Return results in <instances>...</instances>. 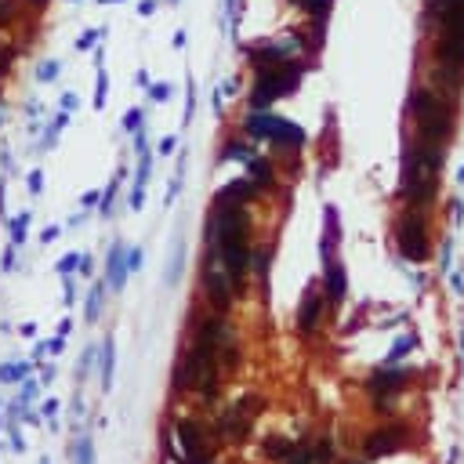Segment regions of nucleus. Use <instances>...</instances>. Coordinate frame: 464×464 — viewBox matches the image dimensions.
Returning a JSON list of instances; mask_svg holds the SVG:
<instances>
[{"label":"nucleus","instance_id":"nucleus-30","mask_svg":"<svg viewBox=\"0 0 464 464\" xmlns=\"http://www.w3.org/2000/svg\"><path fill=\"white\" fill-rule=\"evenodd\" d=\"M95 359H98V348H91V345H87V348H84V356H80V367H76V373L84 378V373H87V367H91Z\"/></svg>","mask_w":464,"mask_h":464},{"label":"nucleus","instance_id":"nucleus-36","mask_svg":"<svg viewBox=\"0 0 464 464\" xmlns=\"http://www.w3.org/2000/svg\"><path fill=\"white\" fill-rule=\"evenodd\" d=\"M152 98H156V102H167V98H171V87H167V84H156V87H152Z\"/></svg>","mask_w":464,"mask_h":464},{"label":"nucleus","instance_id":"nucleus-17","mask_svg":"<svg viewBox=\"0 0 464 464\" xmlns=\"http://www.w3.org/2000/svg\"><path fill=\"white\" fill-rule=\"evenodd\" d=\"M73 464H95V450H91V435H80V439L73 443Z\"/></svg>","mask_w":464,"mask_h":464},{"label":"nucleus","instance_id":"nucleus-42","mask_svg":"<svg viewBox=\"0 0 464 464\" xmlns=\"http://www.w3.org/2000/svg\"><path fill=\"white\" fill-rule=\"evenodd\" d=\"M95 40H98V33H87V36H80V44H76V47H80V51H84V47H91Z\"/></svg>","mask_w":464,"mask_h":464},{"label":"nucleus","instance_id":"nucleus-28","mask_svg":"<svg viewBox=\"0 0 464 464\" xmlns=\"http://www.w3.org/2000/svg\"><path fill=\"white\" fill-rule=\"evenodd\" d=\"M36 392H40V381L22 378V395H19V403H22V406H25V403H33V399H36Z\"/></svg>","mask_w":464,"mask_h":464},{"label":"nucleus","instance_id":"nucleus-20","mask_svg":"<svg viewBox=\"0 0 464 464\" xmlns=\"http://www.w3.org/2000/svg\"><path fill=\"white\" fill-rule=\"evenodd\" d=\"M178 272H182V240H178L174 251H171V265H167V276H163L167 287H174V283H178Z\"/></svg>","mask_w":464,"mask_h":464},{"label":"nucleus","instance_id":"nucleus-8","mask_svg":"<svg viewBox=\"0 0 464 464\" xmlns=\"http://www.w3.org/2000/svg\"><path fill=\"white\" fill-rule=\"evenodd\" d=\"M203 283H207L211 301H214L218 308H229L232 290H236V279L229 276V268L222 265V257H218L214 251H211V257H207V268H203Z\"/></svg>","mask_w":464,"mask_h":464},{"label":"nucleus","instance_id":"nucleus-6","mask_svg":"<svg viewBox=\"0 0 464 464\" xmlns=\"http://www.w3.org/2000/svg\"><path fill=\"white\" fill-rule=\"evenodd\" d=\"M247 131L257 135V138H272V141H279V146H298V141H305V131L298 124L279 120V116L262 113V109H254L247 116Z\"/></svg>","mask_w":464,"mask_h":464},{"label":"nucleus","instance_id":"nucleus-19","mask_svg":"<svg viewBox=\"0 0 464 464\" xmlns=\"http://www.w3.org/2000/svg\"><path fill=\"white\" fill-rule=\"evenodd\" d=\"M22 378H30V367L25 363H4L0 367V384H19Z\"/></svg>","mask_w":464,"mask_h":464},{"label":"nucleus","instance_id":"nucleus-1","mask_svg":"<svg viewBox=\"0 0 464 464\" xmlns=\"http://www.w3.org/2000/svg\"><path fill=\"white\" fill-rule=\"evenodd\" d=\"M207 243L211 251L222 257V265L229 268L232 279H240L247 272V262H251V243H247V214L236 211V207H218L211 225H207Z\"/></svg>","mask_w":464,"mask_h":464},{"label":"nucleus","instance_id":"nucleus-21","mask_svg":"<svg viewBox=\"0 0 464 464\" xmlns=\"http://www.w3.org/2000/svg\"><path fill=\"white\" fill-rule=\"evenodd\" d=\"M290 450H294V439H283V435L265 439V454H268V457H287Z\"/></svg>","mask_w":464,"mask_h":464},{"label":"nucleus","instance_id":"nucleus-33","mask_svg":"<svg viewBox=\"0 0 464 464\" xmlns=\"http://www.w3.org/2000/svg\"><path fill=\"white\" fill-rule=\"evenodd\" d=\"M138 124H141V109H131V113L124 116V127H127V131H138Z\"/></svg>","mask_w":464,"mask_h":464},{"label":"nucleus","instance_id":"nucleus-47","mask_svg":"<svg viewBox=\"0 0 464 464\" xmlns=\"http://www.w3.org/2000/svg\"><path fill=\"white\" fill-rule=\"evenodd\" d=\"M40 464H51V461H40Z\"/></svg>","mask_w":464,"mask_h":464},{"label":"nucleus","instance_id":"nucleus-26","mask_svg":"<svg viewBox=\"0 0 464 464\" xmlns=\"http://www.w3.org/2000/svg\"><path fill=\"white\" fill-rule=\"evenodd\" d=\"M298 4H301L312 19H323L327 11H330V0H298Z\"/></svg>","mask_w":464,"mask_h":464},{"label":"nucleus","instance_id":"nucleus-43","mask_svg":"<svg viewBox=\"0 0 464 464\" xmlns=\"http://www.w3.org/2000/svg\"><path fill=\"white\" fill-rule=\"evenodd\" d=\"M19 334H22V338H33V334H36V323H22Z\"/></svg>","mask_w":464,"mask_h":464},{"label":"nucleus","instance_id":"nucleus-5","mask_svg":"<svg viewBox=\"0 0 464 464\" xmlns=\"http://www.w3.org/2000/svg\"><path fill=\"white\" fill-rule=\"evenodd\" d=\"M294 84H298V66H283V69H272V73H262L254 84V95H251V106L254 109H268L276 98H283L287 91H294Z\"/></svg>","mask_w":464,"mask_h":464},{"label":"nucleus","instance_id":"nucleus-32","mask_svg":"<svg viewBox=\"0 0 464 464\" xmlns=\"http://www.w3.org/2000/svg\"><path fill=\"white\" fill-rule=\"evenodd\" d=\"M58 352H66V338H55L44 345V356H58Z\"/></svg>","mask_w":464,"mask_h":464},{"label":"nucleus","instance_id":"nucleus-25","mask_svg":"<svg viewBox=\"0 0 464 464\" xmlns=\"http://www.w3.org/2000/svg\"><path fill=\"white\" fill-rule=\"evenodd\" d=\"M410 348H414V338H410V334H403V338H399L395 345H392V352H388V363H399V359H403Z\"/></svg>","mask_w":464,"mask_h":464},{"label":"nucleus","instance_id":"nucleus-45","mask_svg":"<svg viewBox=\"0 0 464 464\" xmlns=\"http://www.w3.org/2000/svg\"><path fill=\"white\" fill-rule=\"evenodd\" d=\"M457 178H461V182H464V167H461V174H457Z\"/></svg>","mask_w":464,"mask_h":464},{"label":"nucleus","instance_id":"nucleus-16","mask_svg":"<svg viewBox=\"0 0 464 464\" xmlns=\"http://www.w3.org/2000/svg\"><path fill=\"white\" fill-rule=\"evenodd\" d=\"M98 359H102V388H109V384H113V338L102 341Z\"/></svg>","mask_w":464,"mask_h":464},{"label":"nucleus","instance_id":"nucleus-38","mask_svg":"<svg viewBox=\"0 0 464 464\" xmlns=\"http://www.w3.org/2000/svg\"><path fill=\"white\" fill-rule=\"evenodd\" d=\"M11 11H15V8H11V0H0V22L11 19Z\"/></svg>","mask_w":464,"mask_h":464},{"label":"nucleus","instance_id":"nucleus-34","mask_svg":"<svg viewBox=\"0 0 464 464\" xmlns=\"http://www.w3.org/2000/svg\"><path fill=\"white\" fill-rule=\"evenodd\" d=\"M55 73H58V62H47V66H40V80H55Z\"/></svg>","mask_w":464,"mask_h":464},{"label":"nucleus","instance_id":"nucleus-23","mask_svg":"<svg viewBox=\"0 0 464 464\" xmlns=\"http://www.w3.org/2000/svg\"><path fill=\"white\" fill-rule=\"evenodd\" d=\"M25 225H30V211L19 214V218H11V243H15V247L25 240Z\"/></svg>","mask_w":464,"mask_h":464},{"label":"nucleus","instance_id":"nucleus-31","mask_svg":"<svg viewBox=\"0 0 464 464\" xmlns=\"http://www.w3.org/2000/svg\"><path fill=\"white\" fill-rule=\"evenodd\" d=\"M25 185H30L33 196H40V189H44V174H40V171H33L30 178H25Z\"/></svg>","mask_w":464,"mask_h":464},{"label":"nucleus","instance_id":"nucleus-10","mask_svg":"<svg viewBox=\"0 0 464 464\" xmlns=\"http://www.w3.org/2000/svg\"><path fill=\"white\" fill-rule=\"evenodd\" d=\"M127 247L124 243H113V251H109V265H106V279H109V287L113 290H124V283H127Z\"/></svg>","mask_w":464,"mask_h":464},{"label":"nucleus","instance_id":"nucleus-40","mask_svg":"<svg viewBox=\"0 0 464 464\" xmlns=\"http://www.w3.org/2000/svg\"><path fill=\"white\" fill-rule=\"evenodd\" d=\"M80 203H84V207H87V211H91V207H95V203H98V192H84V200H80Z\"/></svg>","mask_w":464,"mask_h":464},{"label":"nucleus","instance_id":"nucleus-2","mask_svg":"<svg viewBox=\"0 0 464 464\" xmlns=\"http://www.w3.org/2000/svg\"><path fill=\"white\" fill-rule=\"evenodd\" d=\"M443 167V149L439 141L417 138V146L410 149L406 167H403V192L417 203H428L435 196V174Z\"/></svg>","mask_w":464,"mask_h":464},{"label":"nucleus","instance_id":"nucleus-27","mask_svg":"<svg viewBox=\"0 0 464 464\" xmlns=\"http://www.w3.org/2000/svg\"><path fill=\"white\" fill-rule=\"evenodd\" d=\"M222 160H243V163H247L251 152H247V146H236V141H229V146L222 149Z\"/></svg>","mask_w":464,"mask_h":464},{"label":"nucleus","instance_id":"nucleus-24","mask_svg":"<svg viewBox=\"0 0 464 464\" xmlns=\"http://www.w3.org/2000/svg\"><path fill=\"white\" fill-rule=\"evenodd\" d=\"M84 312H87V319H98V312H102V283L98 287H91V298H87V305H84Z\"/></svg>","mask_w":464,"mask_h":464},{"label":"nucleus","instance_id":"nucleus-41","mask_svg":"<svg viewBox=\"0 0 464 464\" xmlns=\"http://www.w3.org/2000/svg\"><path fill=\"white\" fill-rule=\"evenodd\" d=\"M69 330H73V319H62V323H58V338H69Z\"/></svg>","mask_w":464,"mask_h":464},{"label":"nucleus","instance_id":"nucleus-37","mask_svg":"<svg viewBox=\"0 0 464 464\" xmlns=\"http://www.w3.org/2000/svg\"><path fill=\"white\" fill-rule=\"evenodd\" d=\"M58 414V399H47L44 403V417H55Z\"/></svg>","mask_w":464,"mask_h":464},{"label":"nucleus","instance_id":"nucleus-18","mask_svg":"<svg viewBox=\"0 0 464 464\" xmlns=\"http://www.w3.org/2000/svg\"><path fill=\"white\" fill-rule=\"evenodd\" d=\"M251 163V182L254 185H272V163H265V160H247Z\"/></svg>","mask_w":464,"mask_h":464},{"label":"nucleus","instance_id":"nucleus-13","mask_svg":"<svg viewBox=\"0 0 464 464\" xmlns=\"http://www.w3.org/2000/svg\"><path fill=\"white\" fill-rule=\"evenodd\" d=\"M327 298L330 301H341L345 298V268L334 262V257L327 262Z\"/></svg>","mask_w":464,"mask_h":464},{"label":"nucleus","instance_id":"nucleus-39","mask_svg":"<svg viewBox=\"0 0 464 464\" xmlns=\"http://www.w3.org/2000/svg\"><path fill=\"white\" fill-rule=\"evenodd\" d=\"M55 236H58V225H47V229H44V236H40V243H51Z\"/></svg>","mask_w":464,"mask_h":464},{"label":"nucleus","instance_id":"nucleus-7","mask_svg":"<svg viewBox=\"0 0 464 464\" xmlns=\"http://www.w3.org/2000/svg\"><path fill=\"white\" fill-rule=\"evenodd\" d=\"M399 251L410 262H424L428 257V229H424L421 214H410L399 222Z\"/></svg>","mask_w":464,"mask_h":464},{"label":"nucleus","instance_id":"nucleus-11","mask_svg":"<svg viewBox=\"0 0 464 464\" xmlns=\"http://www.w3.org/2000/svg\"><path fill=\"white\" fill-rule=\"evenodd\" d=\"M406 378H410L406 370H381V373H373V378H370V392H384V395L399 392Z\"/></svg>","mask_w":464,"mask_h":464},{"label":"nucleus","instance_id":"nucleus-29","mask_svg":"<svg viewBox=\"0 0 464 464\" xmlns=\"http://www.w3.org/2000/svg\"><path fill=\"white\" fill-rule=\"evenodd\" d=\"M80 257H84V254H76V251H73V254H66V257L58 262V272H62V276L76 272V268H80Z\"/></svg>","mask_w":464,"mask_h":464},{"label":"nucleus","instance_id":"nucleus-15","mask_svg":"<svg viewBox=\"0 0 464 464\" xmlns=\"http://www.w3.org/2000/svg\"><path fill=\"white\" fill-rule=\"evenodd\" d=\"M319 308H323V298H319V294H308V298H305V305H301V319H298L305 334L316 327V319H319Z\"/></svg>","mask_w":464,"mask_h":464},{"label":"nucleus","instance_id":"nucleus-14","mask_svg":"<svg viewBox=\"0 0 464 464\" xmlns=\"http://www.w3.org/2000/svg\"><path fill=\"white\" fill-rule=\"evenodd\" d=\"M283 66H287V58H283L279 51H272V47H268V51H254V69L257 73H272V69H283Z\"/></svg>","mask_w":464,"mask_h":464},{"label":"nucleus","instance_id":"nucleus-22","mask_svg":"<svg viewBox=\"0 0 464 464\" xmlns=\"http://www.w3.org/2000/svg\"><path fill=\"white\" fill-rule=\"evenodd\" d=\"M316 461V450L308 443H294V450L287 454V464H312Z\"/></svg>","mask_w":464,"mask_h":464},{"label":"nucleus","instance_id":"nucleus-12","mask_svg":"<svg viewBox=\"0 0 464 464\" xmlns=\"http://www.w3.org/2000/svg\"><path fill=\"white\" fill-rule=\"evenodd\" d=\"M254 182H243V178H240V182H232V185H225L222 192H218V207H222V203H247L251 196H254Z\"/></svg>","mask_w":464,"mask_h":464},{"label":"nucleus","instance_id":"nucleus-3","mask_svg":"<svg viewBox=\"0 0 464 464\" xmlns=\"http://www.w3.org/2000/svg\"><path fill=\"white\" fill-rule=\"evenodd\" d=\"M214 345L196 338V345L185 352L182 367L174 370V388H200L203 395H214L218 388V367H214Z\"/></svg>","mask_w":464,"mask_h":464},{"label":"nucleus","instance_id":"nucleus-44","mask_svg":"<svg viewBox=\"0 0 464 464\" xmlns=\"http://www.w3.org/2000/svg\"><path fill=\"white\" fill-rule=\"evenodd\" d=\"M11 268H15V254L8 251V254H4V272H11Z\"/></svg>","mask_w":464,"mask_h":464},{"label":"nucleus","instance_id":"nucleus-46","mask_svg":"<svg viewBox=\"0 0 464 464\" xmlns=\"http://www.w3.org/2000/svg\"><path fill=\"white\" fill-rule=\"evenodd\" d=\"M461 348H464V334H461Z\"/></svg>","mask_w":464,"mask_h":464},{"label":"nucleus","instance_id":"nucleus-4","mask_svg":"<svg viewBox=\"0 0 464 464\" xmlns=\"http://www.w3.org/2000/svg\"><path fill=\"white\" fill-rule=\"evenodd\" d=\"M410 109H414V116H417L421 138H428V141H443V138L450 135V127H454V116H450V109H446L432 91H414V98H410Z\"/></svg>","mask_w":464,"mask_h":464},{"label":"nucleus","instance_id":"nucleus-9","mask_svg":"<svg viewBox=\"0 0 464 464\" xmlns=\"http://www.w3.org/2000/svg\"><path fill=\"white\" fill-rule=\"evenodd\" d=\"M406 435L410 432L403 428V424H384V428L367 435V454L370 457H388V454H395V450H403Z\"/></svg>","mask_w":464,"mask_h":464},{"label":"nucleus","instance_id":"nucleus-48","mask_svg":"<svg viewBox=\"0 0 464 464\" xmlns=\"http://www.w3.org/2000/svg\"><path fill=\"white\" fill-rule=\"evenodd\" d=\"M0 428H4V421H0Z\"/></svg>","mask_w":464,"mask_h":464},{"label":"nucleus","instance_id":"nucleus-35","mask_svg":"<svg viewBox=\"0 0 464 464\" xmlns=\"http://www.w3.org/2000/svg\"><path fill=\"white\" fill-rule=\"evenodd\" d=\"M141 268V251H127V272Z\"/></svg>","mask_w":464,"mask_h":464}]
</instances>
